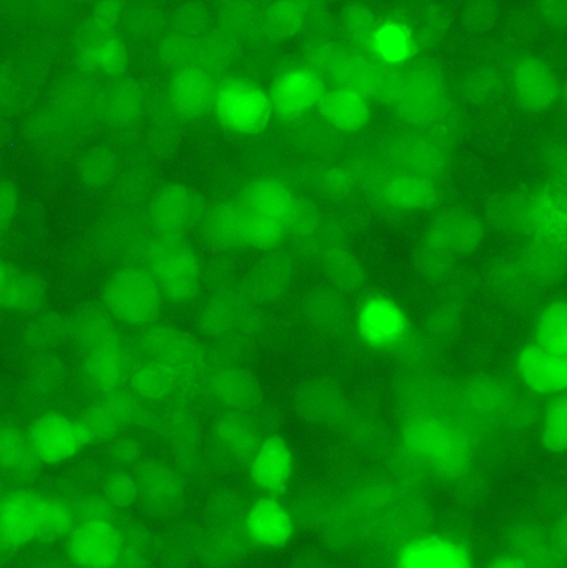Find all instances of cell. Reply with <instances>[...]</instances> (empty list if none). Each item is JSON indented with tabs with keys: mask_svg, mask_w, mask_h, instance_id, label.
I'll return each mask as SVG.
<instances>
[{
	"mask_svg": "<svg viewBox=\"0 0 567 568\" xmlns=\"http://www.w3.org/2000/svg\"><path fill=\"white\" fill-rule=\"evenodd\" d=\"M27 434L14 428H0V469L29 476L39 466Z\"/></svg>",
	"mask_w": 567,
	"mask_h": 568,
	"instance_id": "cell-25",
	"label": "cell"
},
{
	"mask_svg": "<svg viewBox=\"0 0 567 568\" xmlns=\"http://www.w3.org/2000/svg\"><path fill=\"white\" fill-rule=\"evenodd\" d=\"M204 229L209 240L216 245L260 250L279 245L288 231L236 197L214 205L206 214Z\"/></svg>",
	"mask_w": 567,
	"mask_h": 568,
	"instance_id": "cell-2",
	"label": "cell"
},
{
	"mask_svg": "<svg viewBox=\"0 0 567 568\" xmlns=\"http://www.w3.org/2000/svg\"><path fill=\"white\" fill-rule=\"evenodd\" d=\"M517 369L524 383L535 392L555 394L566 387V356L549 353L535 343L520 351Z\"/></svg>",
	"mask_w": 567,
	"mask_h": 568,
	"instance_id": "cell-13",
	"label": "cell"
},
{
	"mask_svg": "<svg viewBox=\"0 0 567 568\" xmlns=\"http://www.w3.org/2000/svg\"><path fill=\"white\" fill-rule=\"evenodd\" d=\"M246 530L257 545L279 548L293 536V520L287 509L274 498H261L247 513Z\"/></svg>",
	"mask_w": 567,
	"mask_h": 568,
	"instance_id": "cell-17",
	"label": "cell"
},
{
	"mask_svg": "<svg viewBox=\"0 0 567 568\" xmlns=\"http://www.w3.org/2000/svg\"><path fill=\"white\" fill-rule=\"evenodd\" d=\"M215 92L210 75L198 67L180 69L169 83L171 106L186 120L202 118L213 106Z\"/></svg>",
	"mask_w": 567,
	"mask_h": 568,
	"instance_id": "cell-12",
	"label": "cell"
},
{
	"mask_svg": "<svg viewBox=\"0 0 567 568\" xmlns=\"http://www.w3.org/2000/svg\"><path fill=\"white\" fill-rule=\"evenodd\" d=\"M305 18L306 7L302 0H279L269 9L264 28L273 39H290L303 28Z\"/></svg>",
	"mask_w": 567,
	"mask_h": 568,
	"instance_id": "cell-26",
	"label": "cell"
},
{
	"mask_svg": "<svg viewBox=\"0 0 567 568\" xmlns=\"http://www.w3.org/2000/svg\"><path fill=\"white\" fill-rule=\"evenodd\" d=\"M142 489L145 495L155 501L170 499L176 495V486L173 476L164 469H151L142 479Z\"/></svg>",
	"mask_w": 567,
	"mask_h": 568,
	"instance_id": "cell-30",
	"label": "cell"
},
{
	"mask_svg": "<svg viewBox=\"0 0 567 568\" xmlns=\"http://www.w3.org/2000/svg\"><path fill=\"white\" fill-rule=\"evenodd\" d=\"M74 526L70 507L42 494L19 490L0 499V544L21 547L68 535Z\"/></svg>",
	"mask_w": 567,
	"mask_h": 568,
	"instance_id": "cell-1",
	"label": "cell"
},
{
	"mask_svg": "<svg viewBox=\"0 0 567 568\" xmlns=\"http://www.w3.org/2000/svg\"><path fill=\"white\" fill-rule=\"evenodd\" d=\"M3 264H4V263H2V262L0 261V270H1V267H2V265H3Z\"/></svg>",
	"mask_w": 567,
	"mask_h": 568,
	"instance_id": "cell-33",
	"label": "cell"
},
{
	"mask_svg": "<svg viewBox=\"0 0 567 568\" xmlns=\"http://www.w3.org/2000/svg\"><path fill=\"white\" fill-rule=\"evenodd\" d=\"M385 193L386 199L396 203V205L412 207L425 203L431 191L424 181L405 179L389 183Z\"/></svg>",
	"mask_w": 567,
	"mask_h": 568,
	"instance_id": "cell-29",
	"label": "cell"
},
{
	"mask_svg": "<svg viewBox=\"0 0 567 568\" xmlns=\"http://www.w3.org/2000/svg\"><path fill=\"white\" fill-rule=\"evenodd\" d=\"M89 63L107 74L121 73L126 63L124 45L114 39H103L93 42L87 50Z\"/></svg>",
	"mask_w": 567,
	"mask_h": 568,
	"instance_id": "cell-27",
	"label": "cell"
},
{
	"mask_svg": "<svg viewBox=\"0 0 567 568\" xmlns=\"http://www.w3.org/2000/svg\"><path fill=\"white\" fill-rule=\"evenodd\" d=\"M378 69L366 59L353 54L341 53L331 60L330 72L340 87L348 88L366 94L375 93L382 87Z\"/></svg>",
	"mask_w": 567,
	"mask_h": 568,
	"instance_id": "cell-22",
	"label": "cell"
},
{
	"mask_svg": "<svg viewBox=\"0 0 567 568\" xmlns=\"http://www.w3.org/2000/svg\"><path fill=\"white\" fill-rule=\"evenodd\" d=\"M146 270L169 301L188 302L199 291L200 265L182 239L160 235L154 239L146 248Z\"/></svg>",
	"mask_w": 567,
	"mask_h": 568,
	"instance_id": "cell-3",
	"label": "cell"
},
{
	"mask_svg": "<svg viewBox=\"0 0 567 568\" xmlns=\"http://www.w3.org/2000/svg\"><path fill=\"white\" fill-rule=\"evenodd\" d=\"M371 45L379 61L397 65L411 59L415 44L412 31L406 24L387 20L373 30Z\"/></svg>",
	"mask_w": 567,
	"mask_h": 568,
	"instance_id": "cell-21",
	"label": "cell"
},
{
	"mask_svg": "<svg viewBox=\"0 0 567 568\" xmlns=\"http://www.w3.org/2000/svg\"><path fill=\"white\" fill-rule=\"evenodd\" d=\"M122 551L119 530L108 520L91 518L73 526L68 534L67 554L82 567L115 566Z\"/></svg>",
	"mask_w": 567,
	"mask_h": 568,
	"instance_id": "cell-8",
	"label": "cell"
},
{
	"mask_svg": "<svg viewBox=\"0 0 567 568\" xmlns=\"http://www.w3.org/2000/svg\"><path fill=\"white\" fill-rule=\"evenodd\" d=\"M317 109L331 126L343 132H358L371 120V108L366 97L348 88L338 87L324 91Z\"/></svg>",
	"mask_w": 567,
	"mask_h": 568,
	"instance_id": "cell-18",
	"label": "cell"
},
{
	"mask_svg": "<svg viewBox=\"0 0 567 568\" xmlns=\"http://www.w3.org/2000/svg\"><path fill=\"white\" fill-rule=\"evenodd\" d=\"M213 106L220 124L240 135L263 132L272 115L269 93L241 78L229 79L219 87Z\"/></svg>",
	"mask_w": 567,
	"mask_h": 568,
	"instance_id": "cell-6",
	"label": "cell"
},
{
	"mask_svg": "<svg viewBox=\"0 0 567 568\" xmlns=\"http://www.w3.org/2000/svg\"><path fill=\"white\" fill-rule=\"evenodd\" d=\"M514 89L522 104L531 110L548 108L557 95V82L550 68L531 58L516 65Z\"/></svg>",
	"mask_w": 567,
	"mask_h": 568,
	"instance_id": "cell-19",
	"label": "cell"
},
{
	"mask_svg": "<svg viewBox=\"0 0 567 568\" xmlns=\"http://www.w3.org/2000/svg\"><path fill=\"white\" fill-rule=\"evenodd\" d=\"M17 207L14 191L6 184H0V225L8 222Z\"/></svg>",
	"mask_w": 567,
	"mask_h": 568,
	"instance_id": "cell-32",
	"label": "cell"
},
{
	"mask_svg": "<svg viewBox=\"0 0 567 568\" xmlns=\"http://www.w3.org/2000/svg\"><path fill=\"white\" fill-rule=\"evenodd\" d=\"M397 566L401 567H468L472 558L459 544L436 536L422 537L406 544L398 552Z\"/></svg>",
	"mask_w": 567,
	"mask_h": 568,
	"instance_id": "cell-16",
	"label": "cell"
},
{
	"mask_svg": "<svg viewBox=\"0 0 567 568\" xmlns=\"http://www.w3.org/2000/svg\"><path fill=\"white\" fill-rule=\"evenodd\" d=\"M105 495L115 505L128 506L135 496L136 488L132 480L122 474L112 475L105 483Z\"/></svg>",
	"mask_w": 567,
	"mask_h": 568,
	"instance_id": "cell-31",
	"label": "cell"
},
{
	"mask_svg": "<svg viewBox=\"0 0 567 568\" xmlns=\"http://www.w3.org/2000/svg\"><path fill=\"white\" fill-rule=\"evenodd\" d=\"M84 373L102 390L113 388L122 374V353L110 321L100 313L81 316L77 327Z\"/></svg>",
	"mask_w": 567,
	"mask_h": 568,
	"instance_id": "cell-5",
	"label": "cell"
},
{
	"mask_svg": "<svg viewBox=\"0 0 567 568\" xmlns=\"http://www.w3.org/2000/svg\"><path fill=\"white\" fill-rule=\"evenodd\" d=\"M194 193L180 184L163 187L151 204L150 219L160 236L182 239L199 217Z\"/></svg>",
	"mask_w": 567,
	"mask_h": 568,
	"instance_id": "cell-11",
	"label": "cell"
},
{
	"mask_svg": "<svg viewBox=\"0 0 567 568\" xmlns=\"http://www.w3.org/2000/svg\"><path fill=\"white\" fill-rule=\"evenodd\" d=\"M27 437L39 462L51 465L72 458L93 440L82 420L58 413L39 416L31 424Z\"/></svg>",
	"mask_w": 567,
	"mask_h": 568,
	"instance_id": "cell-7",
	"label": "cell"
},
{
	"mask_svg": "<svg viewBox=\"0 0 567 568\" xmlns=\"http://www.w3.org/2000/svg\"><path fill=\"white\" fill-rule=\"evenodd\" d=\"M567 408L565 397H556L549 403L543 423V442L554 453L566 448Z\"/></svg>",
	"mask_w": 567,
	"mask_h": 568,
	"instance_id": "cell-28",
	"label": "cell"
},
{
	"mask_svg": "<svg viewBox=\"0 0 567 568\" xmlns=\"http://www.w3.org/2000/svg\"><path fill=\"white\" fill-rule=\"evenodd\" d=\"M324 93L318 74L306 67L291 68L279 74L269 93L272 114L292 122L308 113Z\"/></svg>",
	"mask_w": 567,
	"mask_h": 568,
	"instance_id": "cell-9",
	"label": "cell"
},
{
	"mask_svg": "<svg viewBox=\"0 0 567 568\" xmlns=\"http://www.w3.org/2000/svg\"><path fill=\"white\" fill-rule=\"evenodd\" d=\"M438 81L426 71H415L406 75L395 88L397 103L408 113H423L436 105Z\"/></svg>",
	"mask_w": 567,
	"mask_h": 568,
	"instance_id": "cell-23",
	"label": "cell"
},
{
	"mask_svg": "<svg viewBox=\"0 0 567 568\" xmlns=\"http://www.w3.org/2000/svg\"><path fill=\"white\" fill-rule=\"evenodd\" d=\"M235 197L287 230L296 219L297 207L292 192L274 179H256L247 183Z\"/></svg>",
	"mask_w": 567,
	"mask_h": 568,
	"instance_id": "cell-14",
	"label": "cell"
},
{
	"mask_svg": "<svg viewBox=\"0 0 567 568\" xmlns=\"http://www.w3.org/2000/svg\"><path fill=\"white\" fill-rule=\"evenodd\" d=\"M43 297L44 286L38 277L3 265L0 271V308L32 311Z\"/></svg>",
	"mask_w": 567,
	"mask_h": 568,
	"instance_id": "cell-20",
	"label": "cell"
},
{
	"mask_svg": "<svg viewBox=\"0 0 567 568\" xmlns=\"http://www.w3.org/2000/svg\"><path fill=\"white\" fill-rule=\"evenodd\" d=\"M294 470L293 453L279 437L265 439L253 455L250 474L253 483L267 493H281Z\"/></svg>",
	"mask_w": 567,
	"mask_h": 568,
	"instance_id": "cell-15",
	"label": "cell"
},
{
	"mask_svg": "<svg viewBox=\"0 0 567 568\" xmlns=\"http://www.w3.org/2000/svg\"><path fill=\"white\" fill-rule=\"evenodd\" d=\"M535 344L549 353L566 356L567 311L564 301L551 302L543 310L536 324Z\"/></svg>",
	"mask_w": 567,
	"mask_h": 568,
	"instance_id": "cell-24",
	"label": "cell"
},
{
	"mask_svg": "<svg viewBox=\"0 0 567 568\" xmlns=\"http://www.w3.org/2000/svg\"><path fill=\"white\" fill-rule=\"evenodd\" d=\"M407 326L404 311L393 298L382 294L367 297L357 314L361 338L375 348L396 345L405 336Z\"/></svg>",
	"mask_w": 567,
	"mask_h": 568,
	"instance_id": "cell-10",
	"label": "cell"
},
{
	"mask_svg": "<svg viewBox=\"0 0 567 568\" xmlns=\"http://www.w3.org/2000/svg\"><path fill=\"white\" fill-rule=\"evenodd\" d=\"M162 297L149 271L138 265L120 267L111 275L103 290L108 311L129 325L153 322L161 312Z\"/></svg>",
	"mask_w": 567,
	"mask_h": 568,
	"instance_id": "cell-4",
	"label": "cell"
}]
</instances>
